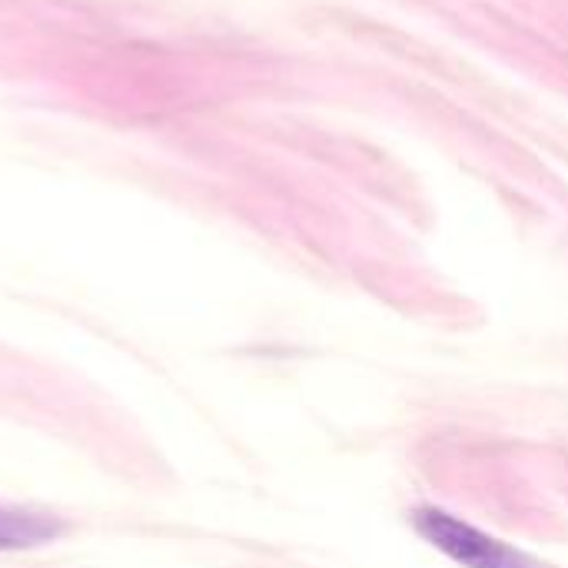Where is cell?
I'll return each mask as SVG.
<instances>
[{"instance_id":"obj_1","label":"cell","mask_w":568,"mask_h":568,"mask_svg":"<svg viewBox=\"0 0 568 568\" xmlns=\"http://www.w3.org/2000/svg\"><path fill=\"white\" fill-rule=\"evenodd\" d=\"M413 526L433 549L463 568H546L443 509H419Z\"/></svg>"},{"instance_id":"obj_2","label":"cell","mask_w":568,"mask_h":568,"mask_svg":"<svg viewBox=\"0 0 568 568\" xmlns=\"http://www.w3.org/2000/svg\"><path fill=\"white\" fill-rule=\"evenodd\" d=\"M63 536V523L47 513L0 506V552H23Z\"/></svg>"}]
</instances>
